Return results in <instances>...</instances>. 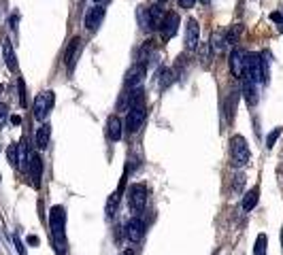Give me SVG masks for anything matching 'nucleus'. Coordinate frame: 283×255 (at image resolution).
<instances>
[{
  "label": "nucleus",
  "mask_w": 283,
  "mask_h": 255,
  "mask_svg": "<svg viewBox=\"0 0 283 255\" xmlns=\"http://www.w3.org/2000/svg\"><path fill=\"white\" fill-rule=\"evenodd\" d=\"M49 228L54 234V242L58 244V249L64 251V228H66V209L56 204L49 211Z\"/></svg>",
  "instance_id": "obj_1"
},
{
  "label": "nucleus",
  "mask_w": 283,
  "mask_h": 255,
  "mask_svg": "<svg viewBox=\"0 0 283 255\" xmlns=\"http://www.w3.org/2000/svg\"><path fill=\"white\" fill-rule=\"evenodd\" d=\"M251 162V151L247 140L243 136H232L230 138V164L232 168H245Z\"/></svg>",
  "instance_id": "obj_2"
},
{
  "label": "nucleus",
  "mask_w": 283,
  "mask_h": 255,
  "mask_svg": "<svg viewBox=\"0 0 283 255\" xmlns=\"http://www.w3.org/2000/svg\"><path fill=\"white\" fill-rule=\"evenodd\" d=\"M54 102H56V94L52 89H47V91H40V94L34 98V117L38 121H45L49 117V113H52V109H54Z\"/></svg>",
  "instance_id": "obj_3"
},
{
  "label": "nucleus",
  "mask_w": 283,
  "mask_h": 255,
  "mask_svg": "<svg viewBox=\"0 0 283 255\" xmlns=\"http://www.w3.org/2000/svg\"><path fill=\"white\" fill-rule=\"evenodd\" d=\"M147 198H149V189L143 183H136V185L128 189V204L134 213H140L147 207Z\"/></svg>",
  "instance_id": "obj_4"
},
{
  "label": "nucleus",
  "mask_w": 283,
  "mask_h": 255,
  "mask_svg": "<svg viewBox=\"0 0 283 255\" xmlns=\"http://www.w3.org/2000/svg\"><path fill=\"white\" fill-rule=\"evenodd\" d=\"M145 117H147V111H145L143 105L128 109V115H126V132H128V134H134V132H138L140 126H143Z\"/></svg>",
  "instance_id": "obj_5"
},
{
  "label": "nucleus",
  "mask_w": 283,
  "mask_h": 255,
  "mask_svg": "<svg viewBox=\"0 0 283 255\" xmlns=\"http://www.w3.org/2000/svg\"><path fill=\"white\" fill-rule=\"evenodd\" d=\"M126 238L130 242H140L145 238V221L140 217H132L126 223Z\"/></svg>",
  "instance_id": "obj_6"
},
{
  "label": "nucleus",
  "mask_w": 283,
  "mask_h": 255,
  "mask_svg": "<svg viewBox=\"0 0 283 255\" xmlns=\"http://www.w3.org/2000/svg\"><path fill=\"white\" fill-rule=\"evenodd\" d=\"M198 45H200V26L194 17H190L185 26V49L194 51Z\"/></svg>",
  "instance_id": "obj_7"
},
{
  "label": "nucleus",
  "mask_w": 283,
  "mask_h": 255,
  "mask_svg": "<svg viewBox=\"0 0 283 255\" xmlns=\"http://www.w3.org/2000/svg\"><path fill=\"white\" fill-rule=\"evenodd\" d=\"M103 19H105V7L103 5H94L85 13V28L89 30V32H96V30L100 28V24H103Z\"/></svg>",
  "instance_id": "obj_8"
},
{
  "label": "nucleus",
  "mask_w": 283,
  "mask_h": 255,
  "mask_svg": "<svg viewBox=\"0 0 283 255\" xmlns=\"http://www.w3.org/2000/svg\"><path fill=\"white\" fill-rule=\"evenodd\" d=\"M245 58H247V54L243 49H239V47H234L230 51V70H232V75L234 77L245 75Z\"/></svg>",
  "instance_id": "obj_9"
},
{
  "label": "nucleus",
  "mask_w": 283,
  "mask_h": 255,
  "mask_svg": "<svg viewBox=\"0 0 283 255\" xmlns=\"http://www.w3.org/2000/svg\"><path fill=\"white\" fill-rule=\"evenodd\" d=\"M28 172H30V179H32V185L34 187H40V179H43V160H40L36 153H32V156H30Z\"/></svg>",
  "instance_id": "obj_10"
},
{
  "label": "nucleus",
  "mask_w": 283,
  "mask_h": 255,
  "mask_svg": "<svg viewBox=\"0 0 283 255\" xmlns=\"http://www.w3.org/2000/svg\"><path fill=\"white\" fill-rule=\"evenodd\" d=\"M160 28H162V38L170 40V38L177 34V30H179V15L177 13H166L164 22H162Z\"/></svg>",
  "instance_id": "obj_11"
},
{
  "label": "nucleus",
  "mask_w": 283,
  "mask_h": 255,
  "mask_svg": "<svg viewBox=\"0 0 283 255\" xmlns=\"http://www.w3.org/2000/svg\"><path fill=\"white\" fill-rule=\"evenodd\" d=\"M81 40L79 36H75L73 40H70V45L66 49V66H68V73H73L75 70V64H77V56H79V51H81Z\"/></svg>",
  "instance_id": "obj_12"
},
{
  "label": "nucleus",
  "mask_w": 283,
  "mask_h": 255,
  "mask_svg": "<svg viewBox=\"0 0 283 255\" xmlns=\"http://www.w3.org/2000/svg\"><path fill=\"white\" fill-rule=\"evenodd\" d=\"M243 77H245V81H243V96H245L249 107H254L258 102V83L254 79H249L247 75H243Z\"/></svg>",
  "instance_id": "obj_13"
},
{
  "label": "nucleus",
  "mask_w": 283,
  "mask_h": 255,
  "mask_svg": "<svg viewBox=\"0 0 283 255\" xmlns=\"http://www.w3.org/2000/svg\"><path fill=\"white\" fill-rule=\"evenodd\" d=\"M145 73H147V64H145V62H136V64L132 66V70L128 73V85H130V87H136L140 81H143Z\"/></svg>",
  "instance_id": "obj_14"
},
{
  "label": "nucleus",
  "mask_w": 283,
  "mask_h": 255,
  "mask_svg": "<svg viewBox=\"0 0 283 255\" xmlns=\"http://www.w3.org/2000/svg\"><path fill=\"white\" fill-rule=\"evenodd\" d=\"M258 200H260V187L256 185V187H251L249 191H245V196H243V202H241L243 211H245V213L254 211L256 204H258Z\"/></svg>",
  "instance_id": "obj_15"
},
{
  "label": "nucleus",
  "mask_w": 283,
  "mask_h": 255,
  "mask_svg": "<svg viewBox=\"0 0 283 255\" xmlns=\"http://www.w3.org/2000/svg\"><path fill=\"white\" fill-rule=\"evenodd\" d=\"M164 17H166V13H164V9H162L160 5H151L149 7V26H151V30H158L162 26V22H164Z\"/></svg>",
  "instance_id": "obj_16"
},
{
  "label": "nucleus",
  "mask_w": 283,
  "mask_h": 255,
  "mask_svg": "<svg viewBox=\"0 0 283 255\" xmlns=\"http://www.w3.org/2000/svg\"><path fill=\"white\" fill-rule=\"evenodd\" d=\"M49 136H52V126L49 124H43L38 130H36V136H34V142H36V149H47L49 145Z\"/></svg>",
  "instance_id": "obj_17"
},
{
  "label": "nucleus",
  "mask_w": 283,
  "mask_h": 255,
  "mask_svg": "<svg viewBox=\"0 0 283 255\" xmlns=\"http://www.w3.org/2000/svg\"><path fill=\"white\" fill-rule=\"evenodd\" d=\"M107 136L111 138V140H119L121 138V121H119V117H109V121H107Z\"/></svg>",
  "instance_id": "obj_18"
},
{
  "label": "nucleus",
  "mask_w": 283,
  "mask_h": 255,
  "mask_svg": "<svg viewBox=\"0 0 283 255\" xmlns=\"http://www.w3.org/2000/svg\"><path fill=\"white\" fill-rule=\"evenodd\" d=\"M3 56H5V62H7L9 70H17V60H15V51L11 47V40H5L3 43Z\"/></svg>",
  "instance_id": "obj_19"
},
{
  "label": "nucleus",
  "mask_w": 283,
  "mask_h": 255,
  "mask_svg": "<svg viewBox=\"0 0 283 255\" xmlns=\"http://www.w3.org/2000/svg\"><path fill=\"white\" fill-rule=\"evenodd\" d=\"M209 47H211V51H213L215 56H221V54H224V47H226V36H224V32H215L213 36H211Z\"/></svg>",
  "instance_id": "obj_20"
},
{
  "label": "nucleus",
  "mask_w": 283,
  "mask_h": 255,
  "mask_svg": "<svg viewBox=\"0 0 283 255\" xmlns=\"http://www.w3.org/2000/svg\"><path fill=\"white\" fill-rule=\"evenodd\" d=\"M170 83H173V70L170 68H160L158 70V87L166 89Z\"/></svg>",
  "instance_id": "obj_21"
},
{
  "label": "nucleus",
  "mask_w": 283,
  "mask_h": 255,
  "mask_svg": "<svg viewBox=\"0 0 283 255\" xmlns=\"http://www.w3.org/2000/svg\"><path fill=\"white\" fill-rule=\"evenodd\" d=\"M138 24L143 30H147V32H151V26H149V7H138Z\"/></svg>",
  "instance_id": "obj_22"
},
{
  "label": "nucleus",
  "mask_w": 283,
  "mask_h": 255,
  "mask_svg": "<svg viewBox=\"0 0 283 255\" xmlns=\"http://www.w3.org/2000/svg\"><path fill=\"white\" fill-rule=\"evenodd\" d=\"M266 247H268V238H266V234H258V238H256V247H254V255H266Z\"/></svg>",
  "instance_id": "obj_23"
},
{
  "label": "nucleus",
  "mask_w": 283,
  "mask_h": 255,
  "mask_svg": "<svg viewBox=\"0 0 283 255\" xmlns=\"http://www.w3.org/2000/svg\"><path fill=\"white\" fill-rule=\"evenodd\" d=\"M281 132H283V128H275V130H272L270 134L266 136V147H268V149L275 147V142H277V138L281 136Z\"/></svg>",
  "instance_id": "obj_24"
},
{
  "label": "nucleus",
  "mask_w": 283,
  "mask_h": 255,
  "mask_svg": "<svg viewBox=\"0 0 283 255\" xmlns=\"http://www.w3.org/2000/svg\"><path fill=\"white\" fill-rule=\"evenodd\" d=\"M17 87H19V105L26 107L28 102H26V83H24V79L17 81Z\"/></svg>",
  "instance_id": "obj_25"
},
{
  "label": "nucleus",
  "mask_w": 283,
  "mask_h": 255,
  "mask_svg": "<svg viewBox=\"0 0 283 255\" xmlns=\"http://www.w3.org/2000/svg\"><path fill=\"white\" fill-rule=\"evenodd\" d=\"M7 158H9V164L17 166V145H11L7 149Z\"/></svg>",
  "instance_id": "obj_26"
},
{
  "label": "nucleus",
  "mask_w": 283,
  "mask_h": 255,
  "mask_svg": "<svg viewBox=\"0 0 283 255\" xmlns=\"http://www.w3.org/2000/svg\"><path fill=\"white\" fill-rule=\"evenodd\" d=\"M243 185H245V175H237L234 177V185H232V191H241Z\"/></svg>",
  "instance_id": "obj_27"
},
{
  "label": "nucleus",
  "mask_w": 283,
  "mask_h": 255,
  "mask_svg": "<svg viewBox=\"0 0 283 255\" xmlns=\"http://www.w3.org/2000/svg\"><path fill=\"white\" fill-rule=\"evenodd\" d=\"M7 119H9V109L5 105H0V128L7 124Z\"/></svg>",
  "instance_id": "obj_28"
},
{
  "label": "nucleus",
  "mask_w": 283,
  "mask_h": 255,
  "mask_svg": "<svg viewBox=\"0 0 283 255\" xmlns=\"http://www.w3.org/2000/svg\"><path fill=\"white\" fill-rule=\"evenodd\" d=\"M179 3V7H183V9H192L196 5V0H177Z\"/></svg>",
  "instance_id": "obj_29"
},
{
  "label": "nucleus",
  "mask_w": 283,
  "mask_h": 255,
  "mask_svg": "<svg viewBox=\"0 0 283 255\" xmlns=\"http://www.w3.org/2000/svg\"><path fill=\"white\" fill-rule=\"evenodd\" d=\"M270 19L275 24H279L281 26V22H283V15H281V11H275V13H270Z\"/></svg>",
  "instance_id": "obj_30"
},
{
  "label": "nucleus",
  "mask_w": 283,
  "mask_h": 255,
  "mask_svg": "<svg viewBox=\"0 0 283 255\" xmlns=\"http://www.w3.org/2000/svg\"><path fill=\"white\" fill-rule=\"evenodd\" d=\"M28 242L30 244H38V238L36 236H28Z\"/></svg>",
  "instance_id": "obj_31"
},
{
  "label": "nucleus",
  "mask_w": 283,
  "mask_h": 255,
  "mask_svg": "<svg viewBox=\"0 0 283 255\" xmlns=\"http://www.w3.org/2000/svg\"><path fill=\"white\" fill-rule=\"evenodd\" d=\"M11 121H13V124H15V126H17V124H19V121H22V119H19V117H17V115H13V117H11Z\"/></svg>",
  "instance_id": "obj_32"
},
{
  "label": "nucleus",
  "mask_w": 283,
  "mask_h": 255,
  "mask_svg": "<svg viewBox=\"0 0 283 255\" xmlns=\"http://www.w3.org/2000/svg\"><path fill=\"white\" fill-rule=\"evenodd\" d=\"M124 255H134V251H132V249H126V251H124Z\"/></svg>",
  "instance_id": "obj_33"
},
{
  "label": "nucleus",
  "mask_w": 283,
  "mask_h": 255,
  "mask_svg": "<svg viewBox=\"0 0 283 255\" xmlns=\"http://www.w3.org/2000/svg\"><path fill=\"white\" fill-rule=\"evenodd\" d=\"M281 15H283V7H281ZM279 30H281V32H283V22H281V26H279Z\"/></svg>",
  "instance_id": "obj_34"
},
{
  "label": "nucleus",
  "mask_w": 283,
  "mask_h": 255,
  "mask_svg": "<svg viewBox=\"0 0 283 255\" xmlns=\"http://www.w3.org/2000/svg\"><path fill=\"white\" fill-rule=\"evenodd\" d=\"M281 247H283V230H281Z\"/></svg>",
  "instance_id": "obj_35"
},
{
  "label": "nucleus",
  "mask_w": 283,
  "mask_h": 255,
  "mask_svg": "<svg viewBox=\"0 0 283 255\" xmlns=\"http://www.w3.org/2000/svg\"><path fill=\"white\" fill-rule=\"evenodd\" d=\"M3 89H5V85H0V91H3Z\"/></svg>",
  "instance_id": "obj_36"
},
{
  "label": "nucleus",
  "mask_w": 283,
  "mask_h": 255,
  "mask_svg": "<svg viewBox=\"0 0 283 255\" xmlns=\"http://www.w3.org/2000/svg\"><path fill=\"white\" fill-rule=\"evenodd\" d=\"M158 3H166V0H158Z\"/></svg>",
  "instance_id": "obj_37"
},
{
  "label": "nucleus",
  "mask_w": 283,
  "mask_h": 255,
  "mask_svg": "<svg viewBox=\"0 0 283 255\" xmlns=\"http://www.w3.org/2000/svg\"><path fill=\"white\" fill-rule=\"evenodd\" d=\"M94 3H96V5H98V3H100V0H94Z\"/></svg>",
  "instance_id": "obj_38"
},
{
  "label": "nucleus",
  "mask_w": 283,
  "mask_h": 255,
  "mask_svg": "<svg viewBox=\"0 0 283 255\" xmlns=\"http://www.w3.org/2000/svg\"><path fill=\"white\" fill-rule=\"evenodd\" d=\"M202 3H209V0H202Z\"/></svg>",
  "instance_id": "obj_39"
}]
</instances>
